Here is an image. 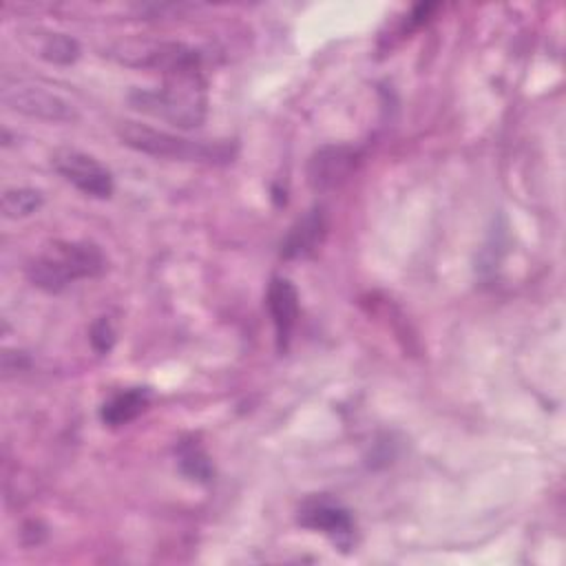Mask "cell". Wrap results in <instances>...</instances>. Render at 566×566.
<instances>
[{"mask_svg":"<svg viewBox=\"0 0 566 566\" xmlns=\"http://www.w3.org/2000/svg\"><path fill=\"white\" fill-rule=\"evenodd\" d=\"M296 520L301 526L323 533L340 548H349L354 542V517L349 509L329 495H312L303 500Z\"/></svg>","mask_w":566,"mask_h":566,"instance_id":"obj_6","label":"cell"},{"mask_svg":"<svg viewBox=\"0 0 566 566\" xmlns=\"http://www.w3.org/2000/svg\"><path fill=\"white\" fill-rule=\"evenodd\" d=\"M325 214L321 208H312L305 217H301L287 232L281 243V254L285 259H298L312 254L323 237H325Z\"/></svg>","mask_w":566,"mask_h":566,"instance_id":"obj_10","label":"cell"},{"mask_svg":"<svg viewBox=\"0 0 566 566\" xmlns=\"http://www.w3.org/2000/svg\"><path fill=\"white\" fill-rule=\"evenodd\" d=\"M51 164L55 172L64 177L69 184H73L80 192L95 199H108L113 195V175L93 155H86L75 148H57L51 155Z\"/></svg>","mask_w":566,"mask_h":566,"instance_id":"obj_5","label":"cell"},{"mask_svg":"<svg viewBox=\"0 0 566 566\" xmlns=\"http://www.w3.org/2000/svg\"><path fill=\"white\" fill-rule=\"evenodd\" d=\"M117 137L124 146L164 159L179 161H228L232 157V148L226 142L206 144L201 139H188L168 130H159L139 122H122L117 126Z\"/></svg>","mask_w":566,"mask_h":566,"instance_id":"obj_3","label":"cell"},{"mask_svg":"<svg viewBox=\"0 0 566 566\" xmlns=\"http://www.w3.org/2000/svg\"><path fill=\"white\" fill-rule=\"evenodd\" d=\"M122 53L126 64L159 69L166 75L199 71L201 62L199 51L181 42H142V46H122Z\"/></svg>","mask_w":566,"mask_h":566,"instance_id":"obj_7","label":"cell"},{"mask_svg":"<svg viewBox=\"0 0 566 566\" xmlns=\"http://www.w3.org/2000/svg\"><path fill=\"white\" fill-rule=\"evenodd\" d=\"M106 270V256L91 241H55L29 268V281L44 292H62L77 279H93Z\"/></svg>","mask_w":566,"mask_h":566,"instance_id":"obj_2","label":"cell"},{"mask_svg":"<svg viewBox=\"0 0 566 566\" xmlns=\"http://www.w3.org/2000/svg\"><path fill=\"white\" fill-rule=\"evenodd\" d=\"M150 405L148 387H128L113 394L99 409V418L108 427H122L135 420Z\"/></svg>","mask_w":566,"mask_h":566,"instance_id":"obj_11","label":"cell"},{"mask_svg":"<svg viewBox=\"0 0 566 566\" xmlns=\"http://www.w3.org/2000/svg\"><path fill=\"white\" fill-rule=\"evenodd\" d=\"M133 108L166 119L177 128H197L206 119L208 97L199 71L166 75L164 86L135 88L128 95Z\"/></svg>","mask_w":566,"mask_h":566,"instance_id":"obj_1","label":"cell"},{"mask_svg":"<svg viewBox=\"0 0 566 566\" xmlns=\"http://www.w3.org/2000/svg\"><path fill=\"white\" fill-rule=\"evenodd\" d=\"M356 161V150L349 146H323L310 159V181L314 188H332L340 184Z\"/></svg>","mask_w":566,"mask_h":566,"instance_id":"obj_9","label":"cell"},{"mask_svg":"<svg viewBox=\"0 0 566 566\" xmlns=\"http://www.w3.org/2000/svg\"><path fill=\"white\" fill-rule=\"evenodd\" d=\"M2 102L15 113L44 122H75L77 108L55 91L40 84L15 80L2 84Z\"/></svg>","mask_w":566,"mask_h":566,"instance_id":"obj_4","label":"cell"},{"mask_svg":"<svg viewBox=\"0 0 566 566\" xmlns=\"http://www.w3.org/2000/svg\"><path fill=\"white\" fill-rule=\"evenodd\" d=\"M91 345L102 356L113 349V345H115V329H113V323L106 316H102V318H97L93 323V327H91Z\"/></svg>","mask_w":566,"mask_h":566,"instance_id":"obj_15","label":"cell"},{"mask_svg":"<svg viewBox=\"0 0 566 566\" xmlns=\"http://www.w3.org/2000/svg\"><path fill=\"white\" fill-rule=\"evenodd\" d=\"M268 310L274 323L279 349H287L292 329L298 318V292L285 276H274L268 285Z\"/></svg>","mask_w":566,"mask_h":566,"instance_id":"obj_8","label":"cell"},{"mask_svg":"<svg viewBox=\"0 0 566 566\" xmlns=\"http://www.w3.org/2000/svg\"><path fill=\"white\" fill-rule=\"evenodd\" d=\"M40 55L53 64H71L80 57V44L66 33H49L40 46Z\"/></svg>","mask_w":566,"mask_h":566,"instance_id":"obj_14","label":"cell"},{"mask_svg":"<svg viewBox=\"0 0 566 566\" xmlns=\"http://www.w3.org/2000/svg\"><path fill=\"white\" fill-rule=\"evenodd\" d=\"M42 192L35 188H9L2 195V214L7 219L29 217L42 206Z\"/></svg>","mask_w":566,"mask_h":566,"instance_id":"obj_12","label":"cell"},{"mask_svg":"<svg viewBox=\"0 0 566 566\" xmlns=\"http://www.w3.org/2000/svg\"><path fill=\"white\" fill-rule=\"evenodd\" d=\"M179 469L184 475L197 482H208L212 478V464L203 449L195 442H186L179 447Z\"/></svg>","mask_w":566,"mask_h":566,"instance_id":"obj_13","label":"cell"}]
</instances>
